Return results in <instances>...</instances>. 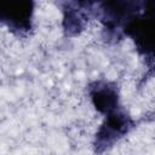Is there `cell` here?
I'll list each match as a JSON object with an SVG mask.
<instances>
[{
    "mask_svg": "<svg viewBox=\"0 0 155 155\" xmlns=\"http://www.w3.org/2000/svg\"><path fill=\"white\" fill-rule=\"evenodd\" d=\"M91 96L97 110L101 113H111L115 110L117 104V92L109 84L97 82Z\"/></svg>",
    "mask_w": 155,
    "mask_h": 155,
    "instance_id": "cell-1",
    "label": "cell"
}]
</instances>
